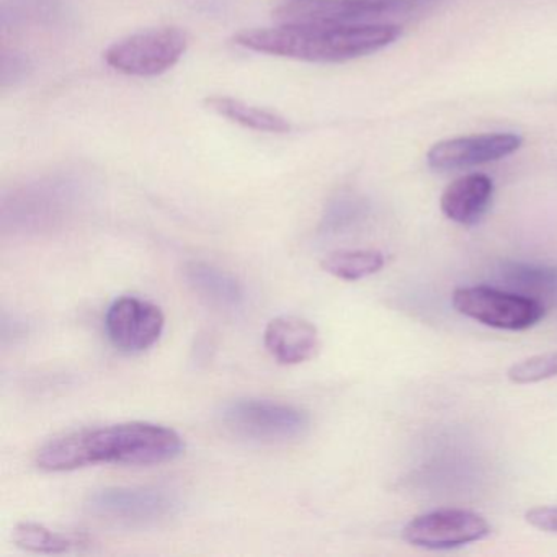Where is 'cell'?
I'll return each mask as SVG.
<instances>
[{"mask_svg":"<svg viewBox=\"0 0 557 557\" xmlns=\"http://www.w3.org/2000/svg\"><path fill=\"white\" fill-rule=\"evenodd\" d=\"M386 265V257L380 250H334L322 259L321 267L325 273L344 280L358 282L376 275Z\"/></svg>","mask_w":557,"mask_h":557,"instance_id":"cell-16","label":"cell"},{"mask_svg":"<svg viewBox=\"0 0 557 557\" xmlns=\"http://www.w3.org/2000/svg\"><path fill=\"white\" fill-rule=\"evenodd\" d=\"M15 544L22 549L38 554H64L84 543L83 537L58 533L38 523H21L12 533Z\"/></svg>","mask_w":557,"mask_h":557,"instance_id":"cell-17","label":"cell"},{"mask_svg":"<svg viewBox=\"0 0 557 557\" xmlns=\"http://www.w3.org/2000/svg\"><path fill=\"white\" fill-rule=\"evenodd\" d=\"M429 0H296L273 12L280 24H377L419 11Z\"/></svg>","mask_w":557,"mask_h":557,"instance_id":"cell-6","label":"cell"},{"mask_svg":"<svg viewBox=\"0 0 557 557\" xmlns=\"http://www.w3.org/2000/svg\"><path fill=\"white\" fill-rule=\"evenodd\" d=\"M181 502L158 487H109L90 495L87 513L113 527H149L174 517Z\"/></svg>","mask_w":557,"mask_h":557,"instance_id":"cell-7","label":"cell"},{"mask_svg":"<svg viewBox=\"0 0 557 557\" xmlns=\"http://www.w3.org/2000/svg\"><path fill=\"white\" fill-rule=\"evenodd\" d=\"M164 327L165 318L161 308L136 296L116 299L106 315L110 342L125 354L148 350L161 338Z\"/></svg>","mask_w":557,"mask_h":557,"instance_id":"cell-9","label":"cell"},{"mask_svg":"<svg viewBox=\"0 0 557 557\" xmlns=\"http://www.w3.org/2000/svg\"><path fill=\"white\" fill-rule=\"evenodd\" d=\"M403 28L396 24H280L234 35V44L256 53L306 63H347L370 57L396 44Z\"/></svg>","mask_w":557,"mask_h":557,"instance_id":"cell-2","label":"cell"},{"mask_svg":"<svg viewBox=\"0 0 557 557\" xmlns=\"http://www.w3.org/2000/svg\"><path fill=\"white\" fill-rule=\"evenodd\" d=\"M184 275L188 286L210 305L224 309L243 306V286L224 270L210 263L190 262L185 265Z\"/></svg>","mask_w":557,"mask_h":557,"instance_id":"cell-13","label":"cell"},{"mask_svg":"<svg viewBox=\"0 0 557 557\" xmlns=\"http://www.w3.org/2000/svg\"><path fill=\"white\" fill-rule=\"evenodd\" d=\"M263 342L270 355L282 364L305 363L321 347L318 327L296 315H280L270 321Z\"/></svg>","mask_w":557,"mask_h":557,"instance_id":"cell-11","label":"cell"},{"mask_svg":"<svg viewBox=\"0 0 557 557\" xmlns=\"http://www.w3.org/2000/svg\"><path fill=\"white\" fill-rule=\"evenodd\" d=\"M508 380L513 384H534L557 376L556 354L534 355L511 364L507 371Z\"/></svg>","mask_w":557,"mask_h":557,"instance_id":"cell-18","label":"cell"},{"mask_svg":"<svg viewBox=\"0 0 557 557\" xmlns=\"http://www.w3.org/2000/svg\"><path fill=\"white\" fill-rule=\"evenodd\" d=\"M187 48L188 38L181 28H149L116 41L103 58L125 76L158 77L178 64Z\"/></svg>","mask_w":557,"mask_h":557,"instance_id":"cell-5","label":"cell"},{"mask_svg":"<svg viewBox=\"0 0 557 557\" xmlns=\"http://www.w3.org/2000/svg\"><path fill=\"white\" fill-rule=\"evenodd\" d=\"M175 430L149 422L84 429L48 442L38 451V468L50 472L76 471L96 465L152 466L184 453Z\"/></svg>","mask_w":557,"mask_h":557,"instance_id":"cell-1","label":"cell"},{"mask_svg":"<svg viewBox=\"0 0 557 557\" xmlns=\"http://www.w3.org/2000/svg\"><path fill=\"white\" fill-rule=\"evenodd\" d=\"M498 276L505 288L511 292L536 299L543 305L544 301H557V265L507 260L500 263Z\"/></svg>","mask_w":557,"mask_h":557,"instance_id":"cell-14","label":"cell"},{"mask_svg":"<svg viewBox=\"0 0 557 557\" xmlns=\"http://www.w3.org/2000/svg\"><path fill=\"white\" fill-rule=\"evenodd\" d=\"M221 419L237 438L269 445L301 438L311 423L298 407L262 399L234 400L224 407Z\"/></svg>","mask_w":557,"mask_h":557,"instance_id":"cell-3","label":"cell"},{"mask_svg":"<svg viewBox=\"0 0 557 557\" xmlns=\"http://www.w3.org/2000/svg\"><path fill=\"white\" fill-rule=\"evenodd\" d=\"M494 198V182L484 174H468L453 181L440 198L442 213L453 223L474 226L487 213Z\"/></svg>","mask_w":557,"mask_h":557,"instance_id":"cell-12","label":"cell"},{"mask_svg":"<svg viewBox=\"0 0 557 557\" xmlns=\"http://www.w3.org/2000/svg\"><path fill=\"white\" fill-rule=\"evenodd\" d=\"M205 107L221 119H226L227 122L236 123V125L253 129V132L275 133V135H285V133L292 132V123L280 113L249 106V103L233 99V97H208L205 99Z\"/></svg>","mask_w":557,"mask_h":557,"instance_id":"cell-15","label":"cell"},{"mask_svg":"<svg viewBox=\"0 0 557 557\" xmlns=\"http://www.w3.org/2000/svg\"><path fill=\"white\" fill-rule=\"evenodd\" d=\"M523 146L517 133H485L436 143L426 152V164L438 172L461 171L491 164L515 154Z\"/></svg>","mask_w":557,"mask_h":557,"instance_id":"cell-10","label":"cell"},{"mask_svg":"<svg viewBox=\"0 0 557 557\" xmlns=\"http://www.w3.org/2000/svg\"><path fill=\"white\" fill-rule=\"evenodd\" d=\"M360 213L361 207L357 201H341L325 216V233H341L345 227L351 226L358 220Z\"/></svg>","mask_w":557,"mask_h":557,"instance_id":"cell-19","label":"cell"},{"mask_svg":"<svg viewBox=\"0 0 557 557\" xmlns=\"http://www.w3.org/2000/svg\"><path fill=\"white\" fill-rule=\"evenodd\" d=\"M451 305L459 314L500 331L521 332L540 324L546 314L543 302L511 289L466 286L455 289Z\"/></svg>","mask_w":557,"mask_h":557,"instance_id":"cell-4","label":"cell"},{"mask_svg":"<svg viewBox=\"0 0 557 557\" xmlns=\"http://www.w3.org/2000/svg\"><path fill=\"white\" fill-rule=\"evenodd\" d=\"M524 520L530 527L557 534V507H534L527 511Z\"/></svg>","mask_w":557,"mask_h":557,"instance_id":"cell-20","label":"cell"},{"mask_svg":"<svg viewBox=\"0 0 557 557\" xmlns=\"http://www.w3.org/2000/svg\"><path fill=\"white\" fill-rule=\"evenodd\" d=\"M492 527L482 515L461 508L429 511L407 521L403 540L430 550L456 549L491 536Z\"/></svg>","mask_w":557,"mask_h":557,"instance_id":"cell-8","label":"cell"}]
</instances>
